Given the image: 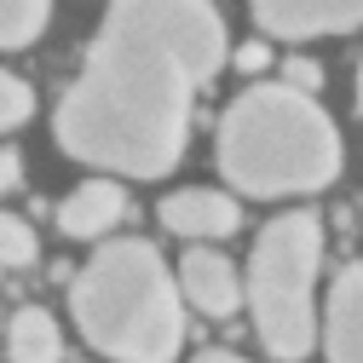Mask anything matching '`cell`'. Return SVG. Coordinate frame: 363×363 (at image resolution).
Wrapping results in <instances>:
<instances>
[{
	"instance_id": "13",
	"label": "cell",
	"mask_w": 363,
	"mask_h": 363,
	"mask_svg": "<svg viewBox=\"0 0 363 363\" xmlns=\"http://www.w3.org/2000/svg\"><path fill=\"white\" fill-rule=\"evenodd\" d=\"M0 99H6V110H0V121H6V133H18L35 110V93H29V81L23 75H0Z\"/></svg>"
},
{
	"instance_id": "4",
	"label": "cell",
	"mask_w": 363,
	"mask_h": 363,
	"mask_svg": "<svg viewBox=\"0 0 363 363\" xmlns=\"http://www.w3.org/2000/svg\"><path fill=\"white\" fill-rule=\"evenodd\" d=\"M317 265H323L317 213H277L259 231L248 259V311L271 357H306L317 346Z\"/></svg>"
},
{
	"instance_id": "6",
	"label": "cell",
	"mask_w": 363,
	"mask_h": 363,
	"mask_svg": "<svg viewBox=\"0 0 363 363\" xmlns=\"http://www.w3.org/2000/svg\"><path fill=\"white\" fill-rule=\"evenodd\" d=\"M162 225L173 237H185V242H219V237H231L237 225H242V208L231 191H208V185H185V191H173L162 196Z\"/></svg>"
},
{
	"instance_id": "7",
	"label": "cell",
	"mask_w": 363,
	"mask_h": 363,
	"mask_svg": "<svg viewBox=\"0 0 363 363\" xmlns=\"http://www.w3.org/2000/svg\"><path fill=\"white\" fill-rule=\"evenodd\" d=\"M179 289H185V300L202 317H231L248 300V283L237 277V265L225 254H213V248H191L179 259Z\"/></svg>"
},
{
	"instance_id": "9",
	"label": "cell",
	"mask_w": 363,
	"mask_h": 363,
	"mask_svg": "<svg viewBox=\"0 0 363 363\" xmlns=\"http://www.w3.org/2000/svg\"><path fill=\"white\" fill-rule=\"evenodd\" d=\"M121 213H127V191L116 185V179H86V185H75L58 202V231L75 237V242H93V237L116 231Z\"/></svg>"
},
{
	"instance_id": "2",
	"label": "cell",
	"mask_w": 363,
	"mask_h": 363,
	"mask_svg": "<svg viewBox=\"0 0 363 363\" xmlns=\"http://www.w3.org/2000/svg\"><path fill=\"white\" fill-rule=\"evenodd\" d=\"M213 156L242 196H311L340 179V133L300 81H259L219 116Z\"/></svg>"
},
{
	"instance_id": "5",
	"label": "cell",
	"mask_w": 363,
	"mask_h": 363,
	"mask_svg": "<svg viewBox=\"0 0 363 363\" xmlns=\"http://www.w3.org/2000/svg\"><path fill=\"white\" fill-rule=\"evenodd\" d=\"M254 23L277 40H317L363 29V0H254Z\"/></svg>"
},
{
	"instance_id": "1",
	"label": "cell",
	"mask_w": 363,
	"mask_h": 363,
	"mask_svg": "<svg viewBox=\"0 0 363 363\" xmlns=\"http://www.w3.org/2000/svg\"><path fill=\"white\" fill-rule=\"evenodd\" d=\"M225 64L208 0H110L104 29L58 104V150L121 179H162L191 145L196 93Z\"/></svg>"
},
{
	"instance_id": "14",
	"label": "cell",
	"mask_w": 363,
	"mask_h": 363,
	"mask_svg": "<svg viewBox=\"0 0 363 363\" xmlns=\"http://www.w3.org/2000/svg\"><path fill=\"white\" fill-rule=\"evenodd\" d=\"M357 110H363V64H357Z\"/></svg>"
},
{
	"instance_id": "11",
	"label": "cell",
	"mask_w": 363,
	"mask_h": 363,
	"mask_svg": "<svg viewBox=\"0 0 363 363\" xmlns=\"http://www.w3.org/2000/svg\"><path fill=\"white\" fill-rule=\"evenodd\" d=\"M47 18H52V0H0V47L23 52L47 29Z\"/></svg>"
},
{
	"instance_id": "8",
	"label": "cell",
	"mask_w": 363,
	"mask_h": 363,
	"mask_svg": "<svg viewBox=\"0 0 363 363\" xmlns=\"http://www.w3.org/2000/svg\"><path fill=\"white\" fill-rule=\"evenodd\" d=\"M323 352L335 363H363V259L346 265L335 289H329V311H323Z\"/></svg>"
},
{
	"instance_id": "3",
	"label": "cell",
	"mask_w": 363,
	"mask_h": 363,
	"mask_svg": "<svg viewBox=\"0 0 363 363\" xmlns=\"http://www.w3.org/2000/svg\"><path fill=\"white\" fill-rule=\"evenodd\" d=\"M185 306L191 300L179 277L145 237L104 242L69 283V317L81 340L127 363H167L185 346Z\"/></svg>"
},
{
	"instance_id": "12",
	"label": "cell",
	"mask_w": 363,
	"mask_h": 363,
	"mask_svg": "<svg viewBox=\"0 0 363 363\" xmlns=\"http://www.w3.org/2000/svg\"><path fill=\"white\" fill-rule=\"evenodd\" d=\"M0 259H6L12 271H23V265L35 259V231H29L18 213H6V219H0Z\"/></svg>"
},
{
	"instance_id": "10",
	"label": "cell",
	"mask_w": 363,
	"mask_h": 363,
	"mask_svg": "<svg viewBox=\"0 0 363 363\" xmlns=\"http://www.w3.org/2000/svg\"><path fill=\"white\" fill-rule=\"evenodd\" d=\"M6 352H12V363H52L64 352V335H58V323L40 306H23V311H12Z\"/></svg>"
}]
</instances>
